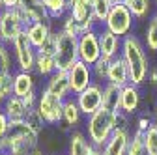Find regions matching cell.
<instances>
[{"label":"cell","mask_w":157,"mask_h":155,"mask_svg":"<svg viewBox=\"0 0 157 155\" xmlns=\"http://www.w3.org/2000/svg\"><path fill=\"white\" fill-rule=\"evenodd\" d=\"M107 82H112L120 88H125L127 84H131L129 79V69L127 64L122 56H116L114 60H110V67H109V75H107Z\"/></svg>","instance_id":"2e32d148"},{"label":"cell","mask_w":157,"mask_h":155,"mask_svg":"<svg viewBox=\"0 0 157 155\" xmlns=\"http://www.w3.org/2000/svg\"><path fill=\"white\" fill-rule=\"evenodd\" d=\"M4 9V4H2V0H0V11H2Z\"/></svg>","instance_id":"c3c4849f"},{"label":"cell","mask_w":157,"mask_h":155,"mask_svg":"<svg viewBox=\"0 0 157 155\" xmlns=\"http://www.w3.org/2000/svg\"><path fill=\"white\" fill-rule=\"evenodd\" d=\"M11 73V52L6 47V43L0 45V77H8Z\"/></svg>","instance_id":"836d02e7"},{"label":"cell","mask_w":157,"mask_h":155,"mask_svg":"<svg viewBox=\"0 0 157 155\" xmlns=\"http://www.w3.org/2000/svg\"><path fill=\"white\" fill-rule=\"evenodd\" d=\"M155 4H157V0H155Z\"/></svg>","instance_id":"816d5d0a"},{"label":"cell","mask_w":157,"mask_h":155,"mask_svg":"<svg viewBox=\"0 0 157 155\" xmlns=\"http://www.w3.org/2000/svg\"><path fill=\"white\" fill-rule=\"evenodd\" d=\"M99 58H101V47L97 30L84 32L82 36H78V60H82L88 66H94Z\"/></svg>","instance_id":"30bf717a"},{"label":"cell","mask_w":157,"mask_h":155,"mask_svg":"<svg viewBox=\"0 0 157 155\" xmlns=\"http://www.w3.org/2000/svg\"><path fill=\"white\" fill-rule=\"evenodd\" d=\"M25 122L30 125V129L34 131V133H41L43 131V127L47 125V122L43 120V116L39 114V110L37 108H32V110H28V114H26V118H25Z\"/></svg>","instance_id":"1f68e13d"},{"label":"cell","mask_w":157,"mask_h":155,"mask_svg":"<svg viewBox=\"0 0 157 155\" xmlns=\"http://www.w3.org/2000/svg\"><path fill=\"white\" fill-rule=\"evenodd\" d=\"M78 108L82 110L84 116H92L94 112H97L103 107V84L94 81L84 92L75 95Z\"/></svg>","instance_id":"52a82bcc"},{"label":"cell","mask_w":157,"mask_h":155,"mask_svg":"<svg viewBox=\"0 0 157 155\" xmlns=\"http://www.w3.org/2000/svg\"><path fill=\"white\" fill-rule=\"evenodd\" d=\"M23 101H25V105L28 107V110H32V108H37V101H39V93L34 90V92H30L28 95H25L23 97Z\"/></svg>","instance_id":"ab89813d"},{"label":"cell","mask_w":157,"mask_h":155,"mask_svg":"<svg viewBox=\"0 0 157 155\" xmlns=\"http://www.w3.org/2000/svg\"><path fill=\"white\" fill-rule=\"evenodd\" d=\"M127 155H146L144 149V133L142 131H133L131 138H129V146H127Z\"/></svg>","instance_id":"83f0119b"},{"label":"cell","mask_w":157,"mask_h":155,"mask_svg":"<svg viewBox=\"0 0 157 155\" xmlns=\"http://www.w3.org/2000/svg\"><path fill=\"white\" fill-rule=\"evenodd\" d=\"M34 90H36L34 71H21V69H17L13 73V95L25 97V95H28Z\"/></svg>","instance_id":"e0dca14e"},{"label":"cell","mask_w":157,"mask_h":155,"mask_svg":"<svg viewBox=\"0 0 157 155\" xmlns=\"http://www.w3.org/2000/svg\"><path fill=\"white\" fill-rule=\"evenodd\" d=\"M155 15H157V13H155Z\"/></svg>","instance_id":"f5cc1de1"},{"label":"cell","mask_w":157,"mask_h":155,"mask_svg":"<svg viewBox=\"0 0 157 155\" xmlns=\"http://www.w3.org/2000/svg\"><path fill=\"white\" fill-rule=\"evenodd\" d=\"M34 71H36L39 77H45V79H49L52 73H56V62H54V56H49V54H41V52H37Z\"/></svg>","instance_id":"cb8c5ba5"},{"label":"cell","mask_w":157,"mask_h":155,"mask_svg":"<svg viewBox=\"0 0 157 155\" xmlns=\"http://www.w3.org/2000/svg\"><path fill=\"white\" fill-rule=\"evenodd\" d=\"M25 32H26V36H28L30 43H32L36 49H39V47L45 43L47 37L51 36L52 28H51V23H32L30 26L25 28Z\"/></svg>","instance_id":"7402d4cb"},{"label":"cell","mask_w":157,"mask_h":155,"mask_svg":"<svg viewBox=\"0 0 157 155\" xmlns=\"http://www.w3.org/2000/svg\"><path fill=\"white\" fill-rule=\"evenodd\" d=\"M10 118L6 116V112L0 108V138H4L8 137V133H10Z\"/></svg>","instance_id":"f35d334b"},{"label":"cell","mask_w":157,"mask_h":155,"mask_svg":"<svg viewBox=\"0 0 157 155\" xmlns=\"http://www.w3.org/2000/svg\"><path fill=\"white\" fill-rule=\"evenodd\" d=\"M144 149L146 155H157V125H151L144 133Z\"/></svg>","instance_id":"d6a6232c"},{"label":"cell","mask_w":157,"mask_h":155,"mask_svg":"<svg viewBox=\"0 0 157 155\" xmlns=\"http://www.w3.org/2000/svg\"><path fill=\"white\" fill-rule=\"evenodd\" d=\"M56 49H58V32H51V36L45 40V43L37 49V52H41V54H49V56H54V52H56Z\"/></svg>","instance_id":"8d00e7d4"},{"label":"cell","mask_w":157,"mask_h":155,"mask_svg":"<svg viewBox=\"0 0 157 155\" xmlns=\"http://www.w3.org/2000/svg\"><path fill=\"white\" fill-rule=\"evenodd\" d=\"M140 107V90L135 84H127L122 88V97H120V110L125 114H136Z\"/></svg>","instance_id":"ac0fdd59"},{"label":"cell","mask_w":157,"mask_h":155,"mask_svg":"<svg viewBox=\"0 0 157 155\" xmlns=\"http://www.w3.org/2000/svg\"><path fill=\"white\" fill-rule=\"evenodd\" d=\"M97 36H99V47H101V56L114 60L116 56H120L122 52V37L114 36L112 32H109L105 26L97 28Z\"/></svg>","instance_id":"5bb4252c"},{"label":"cell","mask_w":157,"mask_h":155,"mask_svg":"<svg viewBox=\"0 0 157 155\" xmlns=\"http://www.w3.org/2000/svg\"><path fill=\"white\" fill-rule=\"evenodd\" d=\"M67 13H71L81 23L84 32L97 30V26H99L92 13V4H88L86 0H67Z\"/></svg>","instance_id":"7c38bea8"},{"label":"cell","mask_w":157,"mask_h":155,"mask_svg":"<svg viewBox=\"0 0 157 155\" xmlns=\"http://www.w3.org/2000/svg\"><path fill=\"white\" fill-rule=\"evenodd\" d=\"M109 67H110V60L105 56H101L94 66H92V73H94V81L105 84L107 82V75H109Z\"/></svg>","instance_id":"f1b7e54d"},{"label":"cell","mask_w":157,"mask_h":155,"mask_svg":"<svg viewBox=\"0 0 157 155\" xmlns=\"http://www.w3.org/2000/svg\"><path fill=\"white\" fill-rule=\"evenodd\" d=\"M45 90L51 92L54 97L66 101L67 97H73L71 93V86H69V77H67V71H56L52 73L49 79H47V84H45Z\"/></svg>","instance_id":"4fadbf2b"},{"label":"cell","mask_w":157,"mask_h":155,"mask_svg":"<svg viewBox=\"0 0 157 155\" xmlns=\"http://www.w3.org/2000/svg\"><path fill=\"white\" fill-rule=\"evenodd\" d=\"M110 9H112V2H110V0H95V2L92 4V13L95 17L97 25H105Z\"/></svg>","instance_id":"4316f807"},{"label":"cell","mask_w":157,"mask_h":155,"mask_svg":"<svg viewBox=\"0 0 157 155\" xmlns=\"http://www.w3.org/2000/svg\"><path fill=\"white\" fill-rule=\"evenodd\" d=\"M17 11L25 23V28L30 26L32 23H51L52 21L41 0H21V4L17 6Z\"/></svg>","instance_id":"9c48e42d"},{"label":"cell","mask_w":157,"mask_h":155,"mask_svg":"<svg viewBox=\"0 0 157 155\" xmlns=\"http://www.w3.org/2000/svg\"><path fill=\"white\" fill-rule=\"evenodd\" d=\"M151 125H153V116H150V114H142V116H139V120H136V127H135V129L146 133Z\"/></svg>","instance_id":"74e56055"},{"label":"cell","mask_w":157,"mask_h":155,"mask_svg":"<svg viewBox=\"0 0 157 155\" xmlns=\"http://www.w3.org/2000/svg\"><path fill=\"white\" fill-rule=\"evenodd\" d=\"M120 97H122L120 86H116L112 82L103 84V108H107L110 112H118L120 110Z\"/></svg>","instance_id":"603a6c76"},{"label":"cell","mask_w":157,"mask_h":155,"mask_svg":"<svg viewBox=\"0 0 157 155\" xmlns=\"http://www.w3.org/2000/svg\"><path fill=\"white\" fill-rule=\"evenodd\" d=\"M112 133H114V112L101 107L97 112L88 116V120H86V137H88V140L92 142L94 148L103 149V146L112 137Z\"/></svg>","instance_id":"7a4b0ae2"},{"label":"cell","mask_w":157,"mask_h":155,"mask_svg":"<svg viewBox=\"0 0 157 155\" xmlns=\"http://www.w3.org/2000/svg\"><path fill=\"white\" fill-rule=\"evenodd\" d=\"M129 138H131V133L114 131L109 142L103 146V155H127Z\"/></svg>","instance_id":"ffe728a7"},{"label":"cell","mask_w":157,"mask_h":155,"mask_svg":"<svg viewBox=\"0 0 157 155\" xmlns=\"http://www.w3.org/2000/svg\"><path fill=\"white\" fill-rule=\"evenodd\" d=\"M21 32H25V23L17 8H4L0 11V34L4 43H11Z\"/></svg>","instance_id":"ba28073f"},{"label":"cell","mask_w":157,"mask_h":155,"mask_svg":"<svg viewBox=\"0 0 157 155\" xmlns=\"http://www.w3.org/2000/svg\"><path fill=\"white\" fill-rule=\"evenodd\" d=\"M125 6L129 8L135 19H144L150 13L151 0H125Z\"/></svg>","instance_id":"d4e9b609"},{"label":"cell","mask_w":157,"mask_h":155,"mask_svg":"<svg viewBox=\"0 0 157 155\" xmlns=\"http://www.w3.org/2000/svg\"><path fill=\"white\" fill-rule=\"evenodd\" d=\"M0 151H6V149H4V140H2V138H0Z\"/></svg>","instance_id":"bcb514c9"},{"label":"cell","mask_w":157,"mask_h":155,"mask_svg":"<svg viewBox=\"0 0 157 155\" xmlns=\"http://www.w3.org/2000/svg\"><path fill=\"white\" fill-rule=\"evenodd\" d=\"M51 19H64L67 13V0H41Z\"/></svg>","instance_id":"484cf974"},{"label":"cell","mask_w":157,"mask_h":155,"mask_svg":"<svg viewBox=\"0 0 157 155\" xmlns=\"http://www.w3.org/2000/svg\"><path fill=\"white\" fill-rule=\"evenodd\" d=\"M94 146L88 140V137L82 131L73 129L69 133V148H67V155H92Z\"/></svg>","instance_id":"d6986e66"},{"label":"cell","mask_w":157,"mask_h":155,"mask_svg":"<svg viewBox=\"0 0 157 155\" xmlns=\"http://www.w3.org/2000/svg\"><path fill=\"white\" fill-rule=\"evenodd\" d=\"M67 77H69V86H71V93H73V95L84 92V90L94 82L92 66L84 64L82 60H78V62L67 71Z\"/></svg>","instance_id":"8fae6325"},{"label":"cell","mask_w":157,"mask_h":155,"mask_svg":"<svg viewBox=\"0 0 157 155\" xmlns=\"http://www.w3.org/2000/svg\"><path fill=\"white\" fill-rule=\"evenodd\" d=\"M28 155H45V153H43V149H39V148H36V149H32V151H30Z\"/></svg>","instance_id":"7bdbcfd3"},{"label":"cell","mask_w":157,"mask_h":155,"mask_svg":"<svg viewBox=\"0 0 157 155\" xmlns=\"http://www.w3.org/2000/svg\"><path fill=\"white\" fill-rule=\"evenodd\" d=\"M82 110L78 108L77 105V99L75 95L73 97H67L64 101V116H62V122L58 123L60 125V129L64 133H71L73 129H77V125H81V120H82Z\"/></svg>","instance_id":"9a60e30c"},{"label":"cell","mask_w":157,"mask_h":155,"mask_svg":"<svg viewBox=\"0 0 157 155\" xmlns=\"http://www.w3.org/2000/svg\"><path fill=\"white\" fill-rule=\"evenodd\" d=\"M120 56L125 60L127 69H129V79L131 84L135 86H142L148 81V73H150V62H148V52L142 41L136 36H127L122 41V52Z\"/></svg>","instance_id":"6da1fadb"},{"label":"cell","mask_w":157,"mask_h":155,"mask_svg":"<svg viewBox=\"0 0 157 155\" xmlns=\"http://www.w3.org/2000/svg\"><path fill=\"white\" fill-rule=\"evenodd\" d=\"M10 45L13 49L17 69H21V71H34L36 58H37V49L30 43L26 32H21Z\"/></svg>","instance_id":"5b68a950"},{"label":"cell","mask_w":157,"mask_h":155,"mask_svg":"<svg viewBox=\"0 0 157 155\" xmlns=\"http://www.w3.org/2000/svg\"><path fill=\"white\" fill-rule=\"evenodd\" d=\"M56 71H69L78 62V37L58 30V49L54 52Z\"/></svg>","instance_id":"3957f363"},{"label":"cell","mask_w":157,"mask_h":155,"mask_svg":"<svg viewBox=\"0 0 157 155\" xmlns=\"http://www.w3.org/2000/svg\"><path fill=\"white\" fill-rule=\"evenodd\" d=\"M153 125H157V110H155V114H153Z\"/></svg>","instance_id":"7dc6e473"},{"label":"cell","mask_w":157,"mask_h":155,"mask_svg":"<svg viewBox=\"0 0 157 155\" xmlns=\"http://www.w3.org/2000/svg\"><path fill=\"white\" fill-rule=\"evenodd\" d=\"M37 110L43 116V120L47 122V125H58L62 122V116H64V101L54 97L51 92H47L43 88L41 92H39Z\"/></svg>","instance_id":"8992f818"},{"label":"cell","mask_w":157,"mask_h":155,"mask_svg":"<svg viewBox=\"0 0 157 155\" xmlns=\"http://www.w3.org/2000/svg\"><path fill=\"white\" fill-rule=\"evenodd\" d=\"M133 23H135V17L133 13L129 11V8L125 4H116L112 6L109 17H107V21H105V28L109 32H112L114 36L118 37H127L131 36V30H133Z\"/></svg>","instance_id":"277c9868"},{"label":"cell","mask_w":157,"mask_h":155,"mask_svg":"<svg viewBox=\"0 0 157 155\" xmlns=\"http://www.w3.org/2000/svg\"><path fill=\"white\" fill-rule=\"evenodd\" d=\"M114 131H120V133H131V120H129V114L118 110L114 112Z\"/></svg>","instance_id":"d590c367"},{"label":"cell","mask_w":157,"mask_h":155,"mask_svg":"<svg viewBox=\"0 0 157 155\" xmlns=\"http://www.w3.org/2000/svg\"><path fill=\"white\" fill-rule=\"evenodd\" d=\"M86 2H88V4H94V2H95V0H86Z\"/></svg>","instance_id":"f907efd6"},{"label":"cell","mask_w":157,"mask_h":155,"mask_svg":"<svg viewBox=\"0 0 157 155\" xmlns=\"http://www.w3.org/2000/svg\"><path fill=\"white\" fill-rule=\"evenodd\" d=\"M0 155H10V153L8 151H0Z\"/></svg>","instance_id":"681fc988"},{"label":"cell","mask_w":157,"mask_h":155,"mask_svg":"<svg viewBox=\"0 0 157 155\" xmlns=\"http://www.w3.org/2000/svg\"><path fill=\"white\" fill-rule=\"evenodd\" d=\"M148 81H150V84H151V86H155V88H157V67L150 69V73H148Z\"/></svg>","instance_id":"60d3db41"},{"label":"cell","mask_w":157,"mask_h":155,"mask_svg":"<svg viewBox=\"0 0 157 155\" xmlns=\"http://www.w3.org/2000/svg\"><path fill=\"white\" fill-rule=\"evenodd\" d=\"M6 116L10 118V122H23L26 118V114H28V107L25 105L23 97H19V95H11V97L0 107Z\"/></svg>","instance_id":"44dd1931"},{"label":"cell","mask_w":157,"mask_h":155,"mask_svg":"<svg viewBox=\"0 0 157 155\" xmlns=\"http://www.w3.org/2000/svg\"><path fill=\"white\" fill-rule=\"evenodd\" d=\"M92 155H103V149H99V148H94Z\"/></svg>","instance_id":"ee69618b"},{"label":"cell","mask_w":157,"mask_h":155,"mask_svg":"<svg viewBox=\"0 0 157 155\" xmlns=\"http://www.w3.org/2000/svg\"><path fill=\"white\" fill-rule=\"evenodd\" d=\"M13 95V75L0 77V107Z\"/></svg>","instance_id":"e575fe53"},{"label":"cell","mask_w":157,"mask_h":155,"mask_svg":"<svg viewBox=\"0 0 157 155\" xmlns=\"http://www.w3.org/2000/svg\"><path fill=\"white\" fill-rule=\"evenodd\" d=\"M4 8H17L19 4H21V0H2Z\"/></svg>","instance_id":"b9f144b4"},{"label":"cell","mask_w":157,"mask_h":155,"mask_svg":"<svg viewBox=\"0 0 157 155\" xmlns=\"http://www.w3.org/2000/svg\"><path fill=\"white\" fill-rule=\"evenodd\" d=\"M112 2V6H116V4H125V0H110Z\"/></svg>","instance_id":"f6af8a7d"},{"label":"cell","mask_w":157,"mask_h":155,"mask_svg":"<svg viewBox=\"0 0 157 155\" xmlns=\"http://www.w3.org/2000/svg\"><path fill=\"white\" fill-rule=\"evenodd\" d=\"M146 47L148 51L157 52V15H151L148 21V28H146Z\"/></svg>","instance_id":"4dcf8cb0"},{"label":"cell","mask_w":157,"mask_h":155,"mask_svg":"<svg viewBox=\"0 0 157 155\" xmlns=\"http://www.w3.org/2000/svg\"><path fill=\"white\" fill-rule=\"evenodd\" d=\"M60 30H62V32H66V34H69V36H77V37L84 34V30H82L81 23H78L71 13H66V17L62 19V28H60Z\"/></svg>","instance_id":"f546056e"}]
</instances>
